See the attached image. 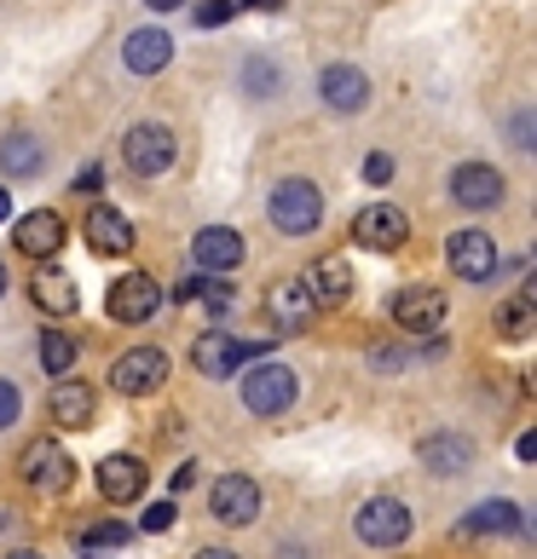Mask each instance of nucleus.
Masks as SVG:
<instances>
[{"mask_svg": "<svg viewBox=\"0 0 537 559\" xmlns=\"http://www.w3.org/2000/svg\"><path fill=\"white\" fill-rule=\"evenodd\" d=\"M266 219L278 225L283 237H306L324 225V191L313 179H278L272 202H266Z\"/></svg>", "mask_w": 537, "mask_h": 559, "instance_id": "1", "label": "nucleus"}, {"mask_svg": "<svg viewBox=\"0 0 537 559\" xmlns=\"http://www.w3.org/2000/svg\"><path fill=\"white\" fill-rule=\"evenodd\" d=\"M17 473H24V485L40 490V496H65V490L75 485V462H70V450L58 444V439L24 444V455H17Z\"/></svg>", "mask_w": 537, "mask_h": 559, "instance_id": "2", "label": "nucleus"}, {"mask_svg": "<svg viewBox=\"0 0 537 559\" xmlns=\"http://www.w3.org/2000/svg\"><path fill=\"white\" fill-rule=\"evenodd\" d=\"M121 156H128V168H133L139 179H156V174L174 168L179 139L162 128V121H139V128H128V139H121Z\"/></svg>", "mask_w": 537, "mask_h": 559, "instance_id": "3", "label": "nucleus"}, {"mask_svg": "<svg viewBox=\"0 0 537 559\" xmlns=\"http://www.w3.org/2000/svg\"><path fill=\"white\" fill-rule=\"evenodd\" d=\"M237 386H243V404H249V416H283V409L295 404V392H301L295 369H283V364H255Z\"/></svg>", "mask_w": 537, "mask_h": 559, "instance_id": "4", "label": "nucleus"}, {"mask_svg": "<svg viewBox=\"0 0 537 559\" xmlns=\"http://www.w3.org/2000/svg\"><path fill=\"white\" fill-rule=\"evenodd\" d=\"M410 508L399 502V496H370V502L359 508V520H353V531H359V543H370V548H399L405 536H410Z\"/></svg>", "mask_w": 537, "mask_h": 559, "instance_id": "5", "label": "nucleus"}, {"mask_svg": "<svg viewBox=\"0 0 537 559\" xmlns=\"http://www.w3.org/2000/svg\"><path fill=\"white\" fill-rule=\"evenodd\" d=\"M266 352V341H232V335H220V329H209V335H197L191 346V364L202 369V376H214V381H232L243 364H255Z\"/></svg>", "mask_w": 537, "mask_h": 559, "instance_id": "6", "label": "nucleus"}, {"mask_svg": "<svg viewBox=\"0 0 537 559\" xmlns=\"http://www.w3.org/2000/svg\"><path fill=\"white\" fill-rule=\"evenodd\" d=\"M105 306H110V318L116 323H151L156 312H162V288H156V277H144V272H128V277H116L110 283V295H105Z\"/></svg>", "mask_w": 537, "mask_h": 559, "instance_id": "7", "label": "nucleus"}, {"mask_svg": "<svg viewBox=\"0 0 537 559\" xmlns=\"http://www.w3.org/2000/svg\"><path fill=\"white\" fill-rule=\"evenodd\" d=\"M209 513L220 525H255L260 520V485L249 479V473H225V479H214V490H209Z\"/></svg>", "mask_w": 537, "mask_h": 559, "instance_id": "8", "label": "nucleus"}, {"mask_svg": "<svg viewBox=\"0 0 537 559\" xmlns=\"http://www.w3.org/2000/svg\"><path fill=\"white\" fill-rule=\"evenodd\" d=\"M162 381H168V358H162L156 346H133L110 364V386L128 392V399H144V392H156Z\"/></svg>", "mask_w": 537, "mask_h": 559, "instance_id": "9", "label": "nucleus"}, {"mask_svg": "<svg viewBox=\"0 0 537 559\" xmlns=\"http://www.w3.org/2000/svg\"><path fill=\"white\" fill-rule=\"evenodd\" d=\"M243 237L232 231V225H202V231L191 237V260H197V272H209V277H232L237 265H243Z\"/></svg>", "mask_w": 537, "mask_h": 559, "instance_id": "10", "label": "nucleus"}, {"mask_svg": "<svg viewBox=\"0 0 537 559\" xmlns=\"http://www.w3.org/2000/svg\"><path fill=\"white\" fill-rule=\"evenodd\" d=\"M353 242H359V248H382V254L405 248V242H410L405 209H394V202H370V209L353 219Z\"/></svg>", "mask_w": 537, "mask_h": 559, "instance_id": "11", "label": "nucleus"}, {"mask_svg": "<svg viewBox=\"0 0 537 559\" xmlns=\"http://www.w3.org/2000/svg\"><path fill=\"white\" fill-rule=\"evenodd\" d=\"M266 312H272L278 335H306L313 318H318V306H313V295H306L301 277H283V283L266 288Z\"/></svg>", "mask_w": 537, "mask_h": 559, "instance_id": "12", "label": "nucleus"}, {"mask_svg": "<svg viewBox=\"0 0 537 559\" xmlns=\"http://www.w3.org/2000/svg\"><path fill=\"white\" fill-rule=\"evenodd\" d=\"M394 323L405 329V335H433V329L445 323V295L428 283H410L394 295Z\"/></svg>", "mask_w": 537, "mask_h": 559, "instance_id": "13", "label": "nucleus"}, {"mask_svg": "<svg viewBox=\"0 0 537 559\" xmlns=\"http://www.w3.org/2000/svg\"><path fill=\"white\" fill-rule=\"evenodd\" d=\"M445 260H451V272L468 277V283L498 277V242H491L486 231H457V237H445Z\"/></svg>", "mask_w": 537, "mask_h": 559, "instance_id": "14", "label": "nucleus"}, {"mask_svg": "<svg viewBox=\"0 0 537 559\" xmlns=\"http://www.w3.org/2000/svg\"><path fill=\"white\" fill-rule=\"evenodd\" d=\"M65 237H70V225H65L58 209H35V214H24L12 225V242L24 248L30 260H52L58 248H65Z\"/></svg>", "mask_w": 537, "mask_h": 559, "instance_id": "15", "label": "nucleus"}, {"mask_svg": "<svg viewBox=\"0 0 537 559\" xmlns=\"http://www.w3.org/2000/svg\"><path fill=\"white\" fill-rule=\"evenodd\" d=\"M306 295H313L318 312H336V306H347V295H353V265H347L341 254H324L306 265Z\"/></svg>", "mask_w": 537, "mask_h": 559, "instance_id": "16", "label": "nucleus"}, {"mask_svg": "<svg viewBox=\"0 0 537 559\" xmlns=\"http://www.w3.org/2000/svg\"><path fill=\"white\" fill-rule=\"evenodd\" d=\"M81 231H87L93 254H128L133 248V219L121 209H110V202H93L87 219H81Z\"/></svg>", "mask_w": 537, "mask_h": 559, "instance_id": "17", "label": "nucleus"}, {"mask_svg": "<svg viewBox=\"0 0 537 559\" xmlns=\"http://www.w3.org/2000/svg\"><path fill=\"white\" fill-rule=\"evenodd\" d=\"M318 98H324L329 110L353 116V110L370 105V75H364L359 64H329V70L318 75Z\"/></svg>", "mask_w": 537, "mask_h": 559, "instance_id": "18", "label": "nucleus"}, {"mask_svg": "<svg viewBox=\"0 0 537 559\" xmlns=\"http://www.w3.org/2000/svg\"><path fill=\"white\" fill-rule=\"evenodd\" d=\"M144 485H151V473H144L139 455H105V462H98V496H105V502H116V508L139 502Z\"/></svg>", "mask_w": 537, "mask_h": 559, "instance_id": "19", "label": "nucleus"}, {"mask_svg": "<svg viewBox=\"0 0 537 559\" xmlns=\"http://www.w3.org/2000/svg\"><path fill=\"white\" fill-rule=\"evenodd\" d=\"M451 202H463V209H498L503 202V174L486 168V162H463V168L451 174Z\"/></svg>", "mask_w": 537, "mask_h": 559, "instance_id": "20", "label": "nucleus"}, {"mask_svg": "<svg viewBox=\"0 0 537 559\" xmlns=\"http://www.w3.org/2000/svg\"><path fill=\"white\" fill-rule=\"evenodd\" d=\"M47 409H52V421L65 427V432H81V427H93V416H98L93 381H58V386L47 392Z\"/></svg>", "mask_w": 537, "mask_h": 559, "instance_id": "21", "label": "nucleus"}, {"mask_svg": "<svg viewBox=\"0 0 537 559\" xmlns=\"http://www.w3.org/2000/svg\"><path fill=\"white\" fill-rule=\"evenodd\" d=\"M417 462L428 473H440V479H451V473H463L474 462V444L463 432H428V439H417Z\"/></svg>", "mask_w": 537, "mask_h": 559, "instance_id": "22", "label": "nucleus"}, {"mask_svg": "<svg viewBox=\"0 0 537 559\" xmlns=\"http://www.w3.org/2000/svg\"><path fill=\"white\" fill-rule=\"evenodd\" d=\"M168 58H174V35L168 29H133L128 40H121V64H128L133 75L168 70Z\"/></svg>", "mask_w": 537, "mask_h": 559, "instance_id": "23", "label": "nucleus"}, {"mask_svg": "<svg viewBox=\"0 0 537 559\" xmlns=\"http://www.w3.org/2000/svg\"><path fill=\"white\" fill-rule=\"evenodd\" d=\"M174 300H179V306H209V318H225V312H232V306H237V288L225 283V277L191 272V277H179Z\"/></svg>", "mask_w": 537, "mask_h": 559, "instance_id": "24", "label": "nucleus"}, {"mask_svg": "<svg viewBox=\"0 0 537 559\" xmlns=\"http://www.w3.org/2000/svg\"><path fill=\"white\" fill-rule=\"evenodd\" d=\"M514 531H526L521 525V508H514V502H480L457 525V543H474V536H514Z\"/></svg>", "mask_w": 537, "mask_h": 559, "instance_id": "25", "label": "nucleus"}, {"mask_svg": "<svg viewBox=\"0 0 537 559\" xmlns=\"http://www.w3.org/2000/svg\"><path fill=\"white\" fill-rule=\"evenodd\" d=\"M40 168H47V151H40L35 133H7V139H0V174L35 179Z\"/></svg>", "mask_w": 537, "mask_h": 559, "instance_id": "26", "label": "nucleus"}, {"mask_svg": "<svg viewBox=\"0 0 537 559\" xmlns=\"http://www.w3.org/2000/svg\"><path fill=\"white\" fill-rule=\"evenodd\" d=\"M30 295H35V306H40V312H52V318H70L75 306H81L75 283H70L65 272H40V277L30 283Z\"/></svg>", "mask_w": 537, "mask_h": 559, "instance_id": "27", "label": "nucleus"}, {"mask_svg": "<svg viewBox=\"0 0 537 559\" xmlns=\"http://www.w3.org/2000/svg\"><path fill=\"white\" fill-rule=\"evenodd\" d=\"M75 352H81L75 335H58V329H47V335H40V346H35V358H40V369H47V376H70Z\"/></svg>", "mask_w": 537, "mask_h": 559, "instance_id": "28", "label": "nucleus"}, {"mask_svg": "<svg viewBox=\"0 0 537 559\" xmlns=\"http://www.w3.org/2000/svg\"><path fill=\"white\" fill-rule=\"evenodd\" d=\"M128 543H133V525H121V520H98L75 536L81 554H105V548H128Z\"/></svg>", "mask_w": 537, "mask_h": 559, "instance_id": "29", "label": "nucleus"}, {"mask_svg": "<svg viewBox=\"0 0 537 559\" xmlns=\"http://www.w3.org/2000/svg\"><path fill=\"white\" fill-rule=\"evenodd\" d=\"M498 329H503V341H532V288H521L509 306H498Z\"/></svg>", "mask_w": 537, "mask_h": 559, "instance_id": "30", "label": "nucleus"}, {"mask_svg": "<svg viewBox=\"0 0 537 559\" xmlns=\"http://www.w3.org/2000/svg\"><path fill=\"white\" fill-rule=\"evenodd\" d=\"M243 87H249L255 98H266V93H278V87H283V75H278L272 64H266V58H255L249 75H243Z\"/></svg>", "mask_w": 537, "mask_h": 559, "instance_id": "31", "label": "nucleus"}, {"mask_svg": "<svg viewBox=\"0 0 537 559\" xmlns=\"http://www.w3.org/2000/svg\"><path fill=\"white\" fill-rule=\"evenodd\" d=\"M174 520H179V513H174V502H151V508L139 513V531H151V536H162V531H168Z\"/></svg>", "mask_w": 537, "mask_h": 559, "instance_id": "32", "label": "nucleus"}, {"mask_svg": "<svg viewBox=\"0 0 537 559\" xmlns=\"http://www.w3.org/2000/svg\"><path fill=\"white\" fill-rule=\"evenodd\" d=\"M237 7H232V0H202V12H197V24L202 29H214V24H225V17H232Z\"/></svg>", "mask_w": 537, "mask_h": 559, "instance_id": "33", "label": "nucleus"}, {"mask_svg": "<svg viewBox=\"0 0 537 559\" xmlns=\"http://www.w3.org/2000/svg\"><path fill=\"white\" fill-rule=\"evenodd\" d=\"M17 409H24L17 386H12V381H0V427H12V421H17Z\"/></svg>", "mask_w": 537, "mask_h": 559, "instance_id": "34", "label": "nucleus"}, {"mask_svg": "<svg viewBox=\"0 0 537 559\" xmlns=\"http://www.w3.org/2000/svg\"><path fill=\"white\" fill-rule=\"evenodd\" d=\"M364 179H370V185H387V179H394V156H382V151L364 156Z\"/></svg>", "mask_w": 537, "mask_h": 559, "instance_id": "35", "label": "nucleus"}, {"mask_svg": "<svg viewBox=\"0 0 537 559\" xmlns=\"http://www.w3.org/2000/svg\"><path fill=\"white\" fill-rule=\"evenodd\" d=\"M98 185H105V168H98V162H93V168H81V174H75V191H81V197H87V191H98Z\"/></svg>", "mask_w": 537, "mask_h": 559, "instance_id": "36", "label": "nucleus"}, {"mask_svg": "<svg viewBox=\"0 0 537 559\" xmlns=\"http://www.w3.org/2000/svg\"><path fill=\"white\" fill-rule=\"evenodd\" d=\"M168 485H174V496H185V490H191V485H197V467H191V462H185V467L174 473V479H168Z\"/></svg>", "mask_w": 537, "mask_h": 559, "instance_id": "37", "label": "nucleus"}, {"mask_svg": "<svg viewBox=\"0 0 537 559\" xmlns=\"http://www.w3.org/2000/svg\"><path fill=\"white\" fill-rule=\"evenodd\" d=\"M197 559H243V554H232V548H197Z\"/></svg>", "mask_w": 537, "mask_h": 559, "instance_id": "38", "label": "nucleus"}, {"mask_svg": "<svg viewBox=\"0 0 537 559\" xmlns=\"http://www.w3.org/2000/svg\"><path fill=\"white\" fill-rule=\"evenodd\" d=\"M232 7H260V12H278L283 0H232Z\"/></svg>", "mask_w": 537, "mask_h": 559, "instance_id": "39", "label": "nucleus"}, {"mask_svg": "<svg viewBox=\"0 0 537 559\" xmlns=\"http://www.w3.org/2000/svg\"><path fill=\"white\" fill-rule=\"evenodd\" d=\"M144 7H151V12H179L185 0H144Z\"/></svg>", "mask_w": 537, "mask_h": 559, "instance_id": "40", "label": "nucleus"}, {"mask_svg": "<svg viewBox=\"0 0 537 559\" xmlns=\"http://www.w3.org/2000/svg\"><path fill=\"white\" fill-rule=\"evenodd\" d=\"M0 219H12V197H7V185H0Z\"/></svg>", "mask_w": 537, "mask_h": 559, "instance_id": "41", "label": "nucleus"}, {"mask_svg": "<svg viewBox=\"0 0 537 559\" xmlns=\"http://www.w3.org/2000/svg\"><path fill=\"white\" fill-rule=\"evenodd\" d=\"M7 559H40V554H30V548H17V554H7Z\"/></svg>", "mask_w": 537, "mask_h": 559, "instance_id": "42", "label": "nucleus"}, {"mask_svg": "<svg viewBox=\"0 0 537 559\" xmlns=\"http://www.w3.org/2000/svg\"><path fill=\"white\" fill-rule=\"evenodd\" d=\"M7 525H12V513H7V508H0V531H7Z\"/></svg>", "mask_w": 537, "mask_h": 559, "instance_id": "43", "label": "nucleus"}, {"mask_svg": "<svg viewBox=\"0 0 537 559\" xmlns=\"http://www.w3.org/2000/svg\"><path fill=\"white\" fill-rule=\"evenodd\" d=\"M0 295H7V265H0Z\"/></svg>", "mask_w": 537, "mask_h": 559, "instance_id": "44", "label": "nucleus"}]
</instances>
